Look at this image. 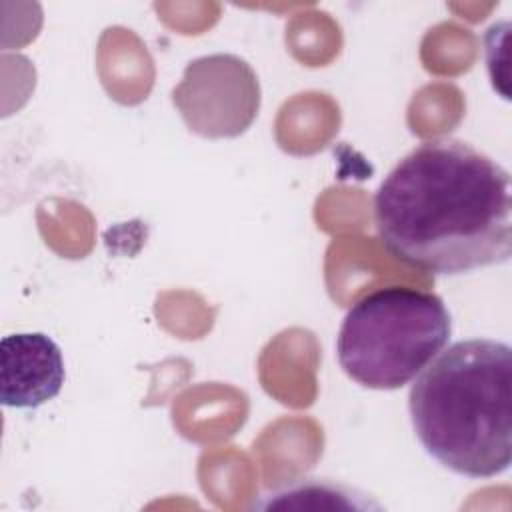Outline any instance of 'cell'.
I'll use <instances>...</instances> for the list:
<instances>
[{
  "instance_id": "4",
  "label": "cell",
  "mask_w": 512,
  "mask_h": 512,
  "mask_svg": "<svg viewBox=\"0 0 512 512\" xmlns=\"http://www.w3.org/2000/svg\"><path fill=\"white\" fill-rule=\"evenodd\" d=\"M66 368L60 346L44 332H16L0 340V400L6 408H38L56 398Z\"/></svg>"
},
{
  "instance_id": "3",
  "label": "cell",
  "mask_w": 512,
  "mask_h": 512,
  "mask_svg": "<svg viewBox=\"0 0 512 512\" xmlns=\"http://www.w3.org/2000/svg\"><path fill=\"white\" fill-rule=\"evenodd\" d=\"M450 334L452 318L438 294L400 284L382 286L348 308L336 356L356 384L398 390L428 366Z\"/></svg>"
},
{
  "instance_id": "2",
  "label": "cell",
  "mask_w": 512,
  "mask_h": 512,
  "mask_svg": "<svg viewBox=\"0 0 512 512\" xmlns=\"http://www.w3.org/2000/svg\"><path fill=\"white\" fill-rule=\"evenodd\" d=\"M512 350L468 338L440 350L416 376L408 414L424 452L466 478H494L512 462Z\"/></svg>"
},
{
  "instance_id": "6",
  "label": "cell",
  "mask_w": 512,
  "mask_h": 512,
  "mask_svg": "<svg viewBox=\"0 0 512 512\" xmlns=\"http://www.w3.org/2000/svg\"><path fill=\"white\" fill-rule=\"evenodd\" d=\"M258 510H322V512H364L382 510L368 494L330 478H300L282 484L254 504Z\"/></svg>"
},
{
  "instance_id": "1",
  "label": "cell",
  "mask_w": 512,
  "mask_h": 512,
  "mask_svg": "<svg viewBox=\"0 0 512 512\" xmlns=\"http://www.w3.org/2000/svg\"><path fill=\"white\" fill-rule=\"evenodd\" d=\"M372 206L382 246L422 272L458 276L512 256L510 172L470 142H422L380 182Z\"/></svg>"
},
{
  "instance_id": "5",
  "label": "cell",
  "mask_w": 512,
  "mask_h": 512,
  "mask_svg": "<svg viewBox=\"0 0 512 512\" xmlns=\"http://www.w3.org/2000/svg\"><path fill=\"white\" fill-rule=\"evenodd\" d=\"M250 76H254L250 66L236 56L216 54V56L198 58V60L190 62V66L186 68L182 84L192 86L202 92H210L212 96L210 98L176 100L174 104L180 108L190 130H194L200 124V120L206 116L208 108H216L210 136H236L256 116L258 102L222 98V92H228L230 88L238 86L240 82H244Z\"/></svg>"
}]
</instances>
